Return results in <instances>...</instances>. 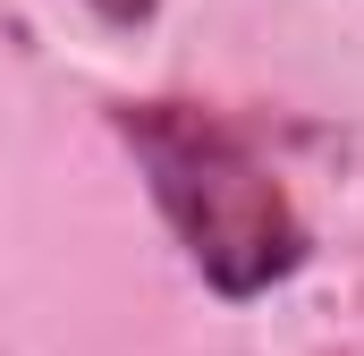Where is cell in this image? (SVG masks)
I'll return each mask as SVG.
<instances>
[{
  "mask_svg": "<svg viewBox=\"0 0 364 356\" xmlns=\"http://www.w3.org/2000/svg\"><path fill=\"white\" fill-rule=\"evenodd\" d=\"M85 9H93V17H102V26H127V34L161 17V0H85Z\"/></svg>",
  "mask_w": 364,
  "mask_h": 356,
  "instance_id": "2",
  "label": "cell"
},
{
  "mask_svg": "<svg viewBox=\"0 0 364 356\" xmlns=\"http://www.w3.org/2000/svg\"><path fill=\"white\" fill-rule=\"evenodd\" d=\"M110 127L136 153L170 238L186 246V263L212 297L246 305V297H272L279 280L305 271L314 229L237 119H220L203 102H119Z\"/></svg>",
  "mask_w": 364,
  "mask_h": 356,
  "instance_id": "1",
  "label": "cell"
}]
</instances>
